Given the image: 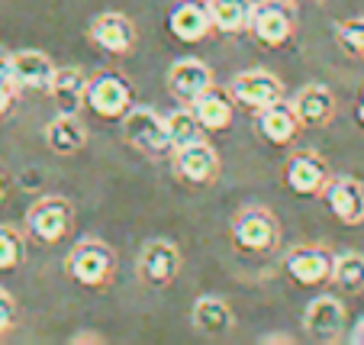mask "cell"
Instances as JSON below:
<instances>
[{"mask_svg":"<svg viewBox=\"0 0 364 345\" xmlns=\"http://www.w3.org/2000/svg\"><path fill=\"white\" fill-rule=\"evenodd\" d=\"M119 136L129 149H136L145 159H171L174 145L171 132H168V117H161L151 107H132L123 120H119Z\"/></svg>","mask_w":364,"mask_h":345,"instance_id":"cell-1","label":"cell"},{"mask_svg":"<svg viewBox=\"0 0 364 345\" xmlns=\"http://www.w3.org/2000/svg\"><path fill=\"white\" fill-rule=\"evenodd\" d=\"M65 271L81 287L103 290L117 277V252L103 239H81L65 258Z\"/></svg>","mask_w":364,"mask_h":345,"instance_id":"cell-2","label":"cell"},{"mask_svg":"<svg viewBox=\"0 0 364 345\" xmlns=\"http://www.w3.org/2000/svg\"><path fill=\"white\" fill-rule=\"evenodd\" d=\"M77 210L62 193H46L26 210V235L39 245H58L75 233Z\"/></svg>","mask_w":364,"mask_h":345,"instance_id":"cell-3","label":"cell"},{"mask_svg":"<svg viewBox=\"0 0 364 345\" xmlns=\"http://www.w3.org/2000/svg\"><path fill=\"white\" fill-rule=\"evenodd\" d=\"M232 245L245 255H271L281 249V223L268 207H245L232 220Z\"/></svg>","mask_w":364,"mask_h":345,"instance_id":"cell-4","label":"cell"},{"mask_svg":"<svg viewBox=\"0 0 364 345\" xmlns=\"http://www.w3.org/2000/svg\"><path fill=\"white\" fill-rule=\"evenodd\" d=\"M248 36L264 48H281L296 36V4L294 0H255Z\"/></svg>","mask_w":364,"mask_h":345,"instance_id":"cell-5","label":"cell"},{"mask_svg":"<svg viewBox=\"0 0 364 345\" xmlns=\"http://www.w3.org/2000/svg\"><path fill=\"white\" fill-rule=\"evenodd\" d=\"M181 265H184V255H181V249L171 239H149L142 249H139L136 268H139V277H142L145 287L165 290L178 281Z\"/></svg>","mask_w":364,"mask_h":345,"instance_id":"cell-6","label":"cell"},{"mask_svg":"<svg viewBox=\"0 0 364 345\" xmlns=\"http://www.w3.org/2000/svg\"><path fill=\"white\" fill-rule=\"evenodd\" d=\"M303 332H306L313 342L323 345H336L345 339L348 332V313H345V304L332 294H319L306 304L303 310Z\"/></svg>","mask_w":364,"mask_h":345,"instance_id":"cell-7","label":"cell"},{"mask_svg":"<svg viewBox=\"0 0 364 345\" xmlns=\"http://www.w3.org/2000/svg\"><path fill=\"white\" fill-rule=\"evenodd\" d=\"M284 271L300 287H323L332 281L336 255L326 245H290L284 252Z\"/></svg>","mask_w":364,"mask_h":345,"instance_id":"cell-8","label":"cell"},{"mask_svg":"<svg viewBox=\"0 0 364 345\" xmlns=\"http://www.w3.org/2000/svg\"><path fill=\"white\" fill-rule=\"evenodd\" d=\"M87 107L100 120H123L132 110V84L117 71H100L87 81Z\"/></svg>","mask_w":364,"mask_h":345,"instance_id":"cell-9","label":"cell"},{"mask_svg":"<svg viewBox=\"0 0 364 345\" xmlns=\"http://www.w3.org/2000/svg\"><path fill=\"white\" fill-rule=\"evenodd\" d=\"M87 39L94 42L100 52H107V55L123 58V55L136 52L139 33H136V23L126 14H119V10H103V14H97L94 20H90Z\"/></svg>","mask_w":364,"mask_h":345,"instance_id":"cell-10","label":"cell"},{"mask_svg":"<svg viewBox=\"0 0 364 345\" xmlns=\"http://www.w3.org/2000/svg\"><path fill=\"white\" fill-rule=\"evenodd\" d=\"M171 165H174V174H178L181 181H187V184H193V187L216 184V181H220V171H223L220 152H216L206 139L184 145V149H174Z\"/></svg>","mask_w":364,"mask_h":345,"instance_id":"cell-11","label":"cell"},{"mask_svg":"<svg viewBox=\"0 0 364 345\" xmlns=\"http://www.w3.org/2000/svg\"><path fill=\"white\" fill-rule=\"evenodd\" d=\"M229 90H232L235 104L245 107V110H252V113H258V110H264V107L284 100V81L268 68L239 71V75L232 78V84H229Z\"/></svg>","mask_w":364,"mask_h":345,"instance_id":"cell-12","label":"cell"},{"mask_svg":"<svg viewBox=\"0 0 364 345\" xmlns=\"http://www.w3.org/2000/svg\"><path fill=\"white\" fill-rule=\"evenodd\" d=\"M332 171L329 161L323 159L313 149H300V152L287 155V165H284V181L296 197H323L326 184H329Z\"/></svg>","mask_w":364,"mask_h":345,"instance_id":"cell-13","label":"cell"},{"mask_svg":"<svg viewBox=\"0 0 364 345\" xmlns=\"http://www.w3.org/2000/svg\"><path fill=\"white\" fill-rule=\"evenodd\" d=\"M323 201L329 213L345 226H361L364 223V181L351 174H332L323 191Z\"/></svg>","mask_w":364,"mask_h":345,"instance_id":"cell-14","label":"cell"},{"mask_svg":"<svg viewBox=\"0 0 364 345\" xmlns=\"http://www.w3.org/2000/svg\"><path fill=\"white\" fill-rule=\"evenodd\" d=\"M300 129L303 123L290 100H277V104L255 113V132L274 149H290L296 142V136H300Z\"/></svg>","mask_w":364,"mask_h":345,"instance_id":"cell-15","label":"cell"},{"mask_svg":"<svg viewBox=\"0 0 364 345\" xmlns=\"http://www.w3.org/2000/svg\"><path fill=\"white\" fill-rule=\"evenodd\" d=\"M168 94L178 100V104H187L191 107L193 100H197L203 90L213 87V68L206 62H200V58H178V62L168 68Z\"/></svg>","mask_w":364,"mask_h":345,"instance_id":"cell-16","label":"cell"},{"mask_svg":"<svg viewBox=\"0 0 364 345\" xmlns=\"http://www.w3.org/2000/svg\"><path fill=\"white\" fill-rule=\"evenodd\" d=\"M168 33L178 42H203L210 33H216L213 16L206 0H178L171 10H168Z\"/></svg>","mask_w":364,"mask_h":345,"instance_id":"cell-17","label":"cell"},{"mask_svg":"<svg viewBox=\"0 0 364 345\" xmlns=\"http://www.w3.org/2000/svg\"><path fill=\"white\" fill-rule=\"evenodd\" d=\"M55 62L39 52V48H23L14 52V62H10V84L16 90H48L52 87V78H55Z\"/></svg>","mask_w":364,"mask_h":345,"instance_id":"cell-18","label":"cell"},{"mask_svg":"<svg viewBox=\"0 0 364 345\" xmlns=\"http://www.w3.org/2000/svg\"><path fill=\"white\" fill-rule=\"evenodd\" d=\"M294 110L300 117L303 129H323L336 120V94H332L326 84H303L294 94Z\"/></svg>","mask_w":364,"mask_h":345,"instance_id":"cell-19","label":"cell"},{"mask_svg":"<svg viewBox=\"0 0 364 345\" xmlns=\"http://www.w3.org/2000/svg\"><path fill=\"white\" fill-rule=\"evenodd\" d=\"M191 326L206 339H223L235 329V313L223 297L203 294V297H197L191 307Z\"/></svg>","mask_w":364,"mask_h":345,"instance_id":"cell-20","label":"cell"},{"mask_svg":"<svg viewBox=\"0 0 364 345\" xmlns=\"http://www.w3.org/2000/svg\"><path fill=\"white\" fill-rule=\"evenodd\" d=\"M193 117L200 120L206 132H223L229 123H232V113H235V100H232V90H223V87H210L197 97L191 104Z\"/></svg>","mask_w":364,"mask_h":345,"instance_id":"cell-21","label":"cell"},{"mask_svg":"<svg viewBox=\"0 0 364 345\" xmlns=\"http://www.w3.org/2000/svg\"><path fill=\"white\" fill-rule=\"evenodd\" d=\"M87 81L90 78L84 75L81 68H71V65L55 71L48 94L55 100L58 113H81L84 107H87Z\"/></svg>","mask_w":364,"mask_h":345,"instance_id":"cell-22","label":"cell"},{"mask_svg":"<svg viewBox=\"0 0 364 345\" xmlns=\"http://www.w3.org/2000/svg\"><path fill=\"white\" fill-rule=\"evenodd\" d=\"M46 145L55 155H77L87 145V126L81 123V113H58L46 126Z\"/></svg>","mask_w":364,"mask_h":345,"instance_id":"cell-23","label":"cell"},{"mask_svg":"<svg viewBox=\"0 0 364 345\" xmlns=\"http://www.w3.org/2000/svg\"><path fill=\"white\" fill-rule=\"evenodd\" d=\"M206 7H210L216 33L223 36H242L252 26L255 0H206Z\"/></svg>","mask_w":364,"mask_h":345,"instance_id":"cell-24","label":"cell"},{"mask_svg":"<svg viewBox=\"0 0 364 345\" xmlns=\"http://www.w3.org/2000/svg\"><path fill=\"white\" fill-rule=\"evenodd\" d=\"M332 284L345 294H361L364 290V255L361 252H342L336 255V271H332Z\"/></svg>","mask_w":364,"mask_h":345,"instance_id":"cell-25","label":"cell"},{"mask_svg":"<svg viewBox=\"0 0 364 345\" xmlns=\"http://www.w3.org/2000/svg\"><path fill=\"white\" fill-rule=\"evenodd\" d=\"M168 132H171L174 149H184V145L206 139V129L200 126V120L193 117V110L187 104H181L174 113H168Z\"/></svg>","mask_w":364,"mask_h":345,"instance_id":"cell-26","label":"cell"},{"mask_svg":"<svg viewBox=\"0 0 364 345\" xmlns=\"http://www.w3.org/2000/svg\"><path fill=\"white\" fill-rule=\"evenodd\" d=\"M26 262V235L14 226H0V271H16Z\"/></svg>","mask_w":364,"mask_h":345,"instance_id":"cell-27","label":"cell"},{"mask_svg":"<svg viewBox=\"0 0 364 345\" xmlns=\"http://www.w3.org/2000/svg\"><path fill=\"white\" fill-rule=\"evenodd\" d=\"M336 42L348 58L364 62V16H348L336 23Z\"/></svg>","mask_w":364,"mask_h":345,"instance_id":"cell-28","label":"cell"},{"mask_svg":"<svg viewBox=\"0 0 364 345\" xmlns=\"http://www.w3.org/2000/svg\"><path fill=\"white\" fill-rule=\"evenodd\" d=\"M16 323H20V310H16L14 294L0 287V339L10 336L16 329Z\"/></svg>","mask_w":364,"mask_h":345,"instance_id":"cell-29","label":"cell"},{"mask_svg":"<svg viewBox=\"0 0 364 345\" xmlns=\"http://www.w3.org/2000/svg\"><path fill=\"white\" fill-rule=\"evenodd\" d=\"M16 94H20V90H16L10 81H0V120H4L10 110H14V104H16Z\"/></svg>","mask_w":364,"mask_h":345,"instance_id":"cell-30","label":"cell"},{"mask_svg":"<svg viewBox=\"0 0 364 345\" xmlns=\"http://www.w3.org/2000/svg\"><path fill=\"white\" fill-rule=\"evenodd\" d=\"M10 62H14V52L0 46V81H10Z\"/></svg>","mask_w":364,"mask_h":345,"instance_id":"cell-31","label":"cell"},{"mask_svg":"<svg viewBox=\"0 0 364 345\" xmlns=\"http://www.w3.org/2000/svg\"><path fill=\"white\" fill-rule=\"evenodd\" d=\"M345 342H351V345H364V317L358 319L355 326H351V332L345 336Z\"/></svg>","mask_w":364,"mask_h":345,"instance_id":"cell-32","label":"cell"},{"mask_svg":"<svg viewBox=\"0 0 364 345\" xmlns=\"http://www.w3.org/2000/svg\"><path fill=\"white\" fill-rule=\"evenodd\" d=\"M71 345H81V342H103L100 336H90V329H84V332H77V336H71L68 339Z\"/></svg>","mask_w":364,"mask_h":345,"instance_id":"cell-33","label":"cell"},{"mask_svg":"<svg viewBox=\"0 0 364 345\" xmlns=\"http://www.w3.org/2000/svg\"><path fill=\"white\" fill-rule=\"evenodd\" d=\"M262 342H264V345H281V342H284V345H290L294 339H290V336H268V339H262Z\"/></svg>","mask_w":364,"mask_h":345,"instance_id":"cell-34","label":"cell"},{"mask_svg":"<svg viewBox=\"0 0 364 345\" xmlns=\"http://www.w3.org/2000/svg\"><path fill=\"white\" fill-rule=\"evenodd\" d=\"M7 201V174L0 171V203Z\"/></svg>","mask_w":364,"mask_h":345,"instance_id":"cell-35","label":"cell"},{"mask_svg":"<svg viewBox=\"0 0 364 345\" xmlns=\"http://www.w3.org/2000/svg\"><path fill=\"white\" fill-rule=\"evenodd\" d=\"M355 113H358V123L364 126V94H361V100H358V110Z\"/></svg>","mask_w":364,"mask_h":345,"instance_id":"cell-36","label":"cell"},{"mask_svg":"<svg viewBox=\"0 0 364 345\" xmlns=\"http://www.w3.org/2000/svg\"><path fill=\"white\" fill-rule=\"evenodd\" d=\"M294 4H323V0H294Z\"/></svg>","mask_w":364,"mask_h":345,"instance_id":"cell-37","label":"cell"}]
</instances>
